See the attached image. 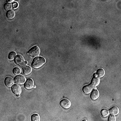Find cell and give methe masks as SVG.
Here are the masks:
<instances>
[{"label": "cell", "instance_id": "6da1fadb", "mask_svg": "<svg viewBox=\"0 0 121 121\" xmlns=\"http://www.w3.org/2000/svg\"><path fill=\"white\" fill-rule=\"evenodd\" d=\"M45 63V59L43 57H35L32 62V66L35 69H38L42 66Z\"/></svg>", "mask_w": 121, "mask_h": 121}, {"label": "cell", "instance_id": "7a4b0ae2", "mask_svg": "<svg viewBox=\"0 0 121 121\" xmlns=\"http://www.w3.org/2000/svg\"><path fill=\"white\" fill-rule=\"evenodd\" d=\"M40 53V49L37 46H34L31 48L28 52V55L31 57H35L39 55Z\"/></svg>", "mask_w": 121, "mask_h": 121}, {"label": "cell", "instance_id": "3957f363", "mask_svg": "<svg viewBox=\"0 0 121 121\" xmlns=\"http://www.w3.org/2000/svg\"><path fill=\"white\" fill-rule=\"evenodd\" d=\"M15 63L18 66H22V67H23L26 63L24 57L21 55H18L16 57L15 59Z\"/></svg>", "mask_w": 121, "mask_h": 121}, {"label": "cell", "instance_id": "277c9868", "mask_svg": "<svg viewBox=\"0 0 121 121\" xmlns=\"http://www.w3.org/2000/svg\"><path fill=\"white\" fill-rule=\"evenodd\" d=\"M60 106L64 109H69L71 106V102L68 99H63L60 102Z\"/></svg>", "mask_w": 121, "mask_h": 121}, {"label": "cell", "instance_id": "5b68a950", "mask_svg": "<svg viewBox=\"0 0 121 121\" xmlns=\"http://www.w3.org/2000/svg\"><path fill=\"white\" fill-rule=\"evenodd\" d=\"M12 91L14 94L18 96L22 92V89L20 85L17 84L13 85L12 87Z\"/></svg>", "mask_w": 121, "mask_h": 121}, {"label": "cell", "instance_id": "8992f818", "mask_svg": "<svg viewBox=\"0 0 121 121\" xmlns=\"http://www.w3.org/2000/svg\"><path fill=\"white\" fill-rule=\"evenodd\" d=\"M15 82L17 84L22 85L24 83V82H26L25 77L23 75H17L15 78Z\"/></svg>", "mask_w": 121, "mask_h": 121}, {"label": "cell", "instance_id": "52a82bcc", "mask_svg": "<svg viewBox=\"0 0 121 121\" xmlns=\"http://www.w3.org/2000/svg\"><path fill=\"white\" fill-rule=\"evenodd\" d=\"M14 80L13 78L11 77H7L4 80V83L7 87H10L13 85L14 83Z\"/></svg>", "mask_w": 121, "mask_h": 121}, {"label": "cell", "instance_id": "ba28073f", "mask_svg": "<svg viewBox=\"0 0 121 121\" xmlns=\"http://www.w3.org/2000/svg\"><path fill=\"white\" fill-rule=\"evenodd\" d=\"M24 87L27 89H32L33 87H34V81H33L32 79L29 78L26 81L25 84H24Z\"/></svg>", "mask_w": 121, "mask_h": 121}, {"label": "cell", "instance_id": "9c48e42d", "mask_svg": "<svg viewBox=\"0 0 121 121\" xmlns=\"http://www.w3.org/2000/svg\"><path fill=\"white\" fill-rule=\"evenodd\" d=\"M100 82L99 78L97 76H94L92 80V82H91V85L92 86V87H96L97 85H99Z\"/></svg>", "mask_w": 121, "mask_h": 121}, {"label": "cell", "instance_id": "30bf717a", "mask_svg": "<svg viewBox=\"0 0 121 121\" xmlns=\"http://www.w3.org/2000/svg\"><path fill=\"white\" fill-rule=\"evenodd\" d=\"M99 96V92L97 90H94L91 93L90 97L92 100L97 99Z\"/></svg>", "mask_w": 121, "mask_h": 121}, {"label": "cell", "instance_id": "8fae6325", "mask_svg": "<svg viewBox=\"0 0 121 121\" xmlns=\"http://www.w3.org/2000/svg\"><path fill=\"white\" fill-rule=\"evenodd\" d=\"M92 86L91 84L85 85L83 88V92L85 94H88L92 91Z\"/></svg>", "mask_w": 121, "mask_h": 121}, {"label": "cell", "instance_id": "7c38bea8", "mask_svg": "<svg viewBox=\"0 0 121 121\" xmlns=\"http://www.w3.org/2000/svg\"><path fill=\"white\" fill-rule=\"evenodd\" d=\"M31 71H32V69H31L30 66H24L23 68V73L24 75H29L31 73Z\"/></svg>", "mask_w": 121, "mask_h": 121}, {"label": "cell", "instance_id": "4fadbf2b", "mask_svg": "<svg viewBox=\"0 0 121 121\" xmlns=\"http://www.w3.org/2000/svg\"><path fill=\"white\" fill-rule=\"evenodd\" d=\"M15 16V11L13 10H9L7 12L6 16L8 19H13Z\"/></svg>", "mask_w": 121, "mask_h": 121}, {"label": "cell", "instance_id": "5bb4252c", "mask_svg": "<svg viewBox=\"0 0 121 121\" xmlns=\"http://www.w3.org/2000/svg\"><path fill=\"white\" fill-rule=\"evenodd\" d=\"M119 111H120V110H119V109L117 107L113 106V108L110 109L109 113H110L113 115H117V114H118Z\"/></svg>", "mask_w": 121, "mask_h": 121}, {"label": "cell", "instance_id": "9a60e30c", "mask_svg": "<svg viewBox=\"0 0 121 121\" xmlns=\"http://www.w3.org/2000/svg\"><path fill=\"white\" fill-rule=\"evenodd\" d=\"M96 74H97L98 77H102L104 76L105 75L104 70L102 69V68H101V69H99L97 70V73H96Z\"/></svg>", "mask_w": 121, "mask_h": 121}, {"label": "cell", "instance_id": "2e32d148", "mask_svg": "<svg viewBox=\"0 0 121 121\" xmlns=\"http://www.w3.org/2000/svg\"><path fill=\"white\" fill-rule=\"evenodd\" d=\"M13 73L15 75H19L21 73V70L20 68L18 67H15L14 68V69L13 70Z\"/></svg>", "mask_w": 121, "mask_h": 121}, {"label": "cell", "instance_id": "e0dca14e", "mask_svg": "<svg viewBox=\"0 0 121 121\" xmlns=\"http://www.w3.org/2000/svg\"><path fill=\"white\" fill-rule=\"evenodd\" d=\"M40 117L38 114H33L31 116V121H40Z\"/></svg>", "mask_w": 121, "mask_h": 121}, {"label": "cell", "instance_id": "ac0fdd59", "mask_svg": "<svg viewBox=\"0 0 121 121\" xmlns=\"http://www.w3.org/2000/svg\"><path fill=\"white\" fill-rule=\"evenodd\" d=\"M16 55V52L15 51H11V52H10L8 56L9 59V60H13V59H15Z\"/></svg>", "mask_w": 121, "mask_h": 121}, {"label": "cell", "instance_id": "d6986e66", "mask_svg": "<svg viewBox=\"0 0 121 121\" xmlns=\"http://www.w3.org/2000/svg\"><path fill=\"white\" fill-rule=\"evenodd\" d=\"M101 115L103 117H106L108 116L109 114V111H108L107 109H103L101 111Z\"/></svg>", "mask_w": 121, "mask_h": 121}, {"label": "cell", "instance_id": "ffe728a7", "mask_svg": "<svg viewBox=\"0 0 121 121\" xmlns=\"http://www.w3.org/2000/svg\"><path fill=\"white\" fill-rule=\"evenodd\" d=\"M11 4L10 3H5L4 5V8L6 9V10H10V9L11 8Z\"/></svg>", "mask_w": 121, "mask_h": 121}, {"label": "cell", "instance_id": "44dd1931", "mask_svg": "<svg viewBox=\"0 0 121 121\" xmlns=\"http://www.w3.org/2000/svg\"><path fill=\"white\" fill-rule=\"evenodd\" d=\"M116 120V118L115 116H114L113 115L109 116L108 118V121H115Z\"/></svg>", "mask_w": 121, "mask_h": 121}, {"label": "cell", "instance_id": "7402d4cb", "mask_svg": "<svg viewBox=\"0 0 121 121\" xmlns=\"http://www.w3.org/2000/svg\"><path fill=\"white\" fill-rule=\"evenodd\" d=\"M13 8L14 9L17 8L18 7V4L17 2H14L13 4Z\"/></svg>", "mask_w": 121, "mask_h": 121}, {"label": "cell", "instance_id": "603a6c76", "mask_svg": "<svg viewBox=\"0 0 121 121\" xmlns=\"http://www.w3.org/2000/svg\"><path fill=\"white\" fill-rule=\"evenodd\" d=\"M13 2V1H8V3H10V2Z\"/></svg>", "mask_w": 121, "mask_h": 121}]
</instances>
